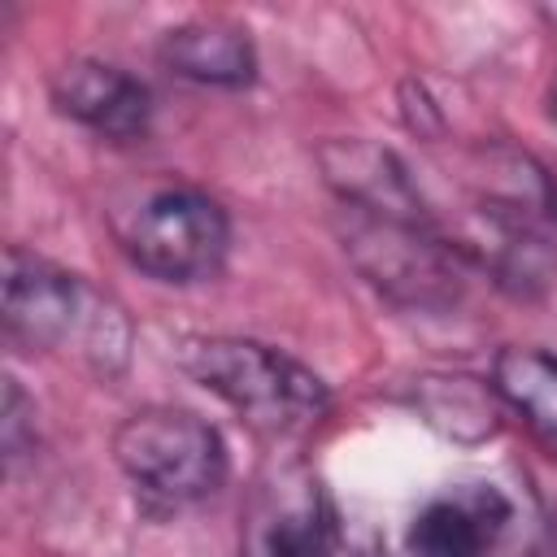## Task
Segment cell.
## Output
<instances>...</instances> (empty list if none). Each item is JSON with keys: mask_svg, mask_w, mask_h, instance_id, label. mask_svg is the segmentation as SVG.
Masks as SVG:
<instances>
[{"mask_svg": "<svg viewBox=\"0 0 557 557\" xmlns=\"http://www.w3.org/2000/svg\"><path fill=\"white\" fill-rule=\"evenodd\" d=\"M4 331L26 348L96 374H117L131 357V322L122 305L83 274L26 248L4 252Z\"/></svg>", "mask_w": 557, "mask_h": 557, "instance_id": "cell-1", "label": "cell"}, {"mask_svg": "<svg viewBox=\"0 0 557 557\" xmlns=\"http://www.w3.org/2000/svg\"><path fill=\"white\" fill-rule=\"evenodd\" d=\"M178 366L222 396L252 431L261 435H300L309 431L331 396L326 383L283 348L244 335H191L178 344Z\"/></svg>", "mask_w": 557, "mask_h": 557, "instance_id": "cell-2", "label": "cell"}, {"mask_svg": "<svg viewBox=\"0 0 557 557\" xmlns=\"http://www.w3.org/2000/svg\"><path fill=\"white\" fill-rule=\"evenodd\" d=\"M109 226L126 261L161 283H200L222 270L231 248L226 209L178 178L148 183L113 205Z\"/></svg>", "mask_w": 557, "mask_h": 557, "instance_id": "cell-3", "label": "cell"}, {"mask_svg": "<svg viewBox=\"0 0 557 557\" xmlns=\"http://www.w3.org/2000/svg\"><path fill=\"white\" fill-rule=\"evenodd\" d=\"M113 457L122 474L152 500L191 505L226 483V444L191 409L148 405L117 422Z\"/></svg>", "mask_w": 557, "mask_h": 557, "instance_id": "cell-4", "label": "cell"}, {"mask_svg": "<svg viewBox=\"0 0 557 557\" xmlns=\"http://www.w3.org/2000/svg\"><path fill=\"white\" fill-rule=\"evenodd\" d=\"M344 213V252L352 265L396 305L409 309H448L461 296V270L457 252L440 235L435 222H405V218H379V213Z\"/></svg>", "mask_w": 557, "mask_h": 557, "instance_id": "cell-5", "label": "cell"}, {"mask_svg": "<svg viewBox=\"0 0 557 557\" xmlns=\"http://www.w3.org/2000/svg\"><path fill=\"white\" fill-rule=\"evenodd\" d=\"M239 557H335L339 553V522L322 479L300 466L283 461L261 470L244 500L239 518Z\"/></svg>", "mask_w": 557, "mask_h": 557, "instance_id": "cell-6", "label": "cell"}, {"mask_svg": "<svg viewBox=\"0 0 557 557\" xmlns=\"http://www.w3.org/2000/svg\"><path fill=\"white\" fill-rule=\"evenodd\" d=\"M518 531V500L492 483L470 479L435 492L409 522L413 557H505Z\"/></svg>", "mask_w": 557, "mask_h": 557, "instance_id": "cell-7", "label": "cell"}, {"mask_svg": "<svg viewBox=\"0 0 557 557\" xmlns=\"http://www.w3.org/2000/svg\"><path fill=\"white\" fill-rule=\"evenodd\" d=\"M318 165H322V178L335 191L339 209L405 218V222H435V213L422 200V187L405 170V161L370 139H326L318 148Z\"/></svg>", "mask_w": 557, "mask_h": 557, "instance_id": "cell-8", "label": "cell"}, {"mask_svg": "<svg viewBox=\"0 0 557 557\" xmlns=\"http://www.w3.org/2000/svg\"><path fill=\"white\" fill-rule=\"evenodd\" d=\"M52 104L74 117L78 126L104 135V139H139L152 122V96L148 87L100 57H70L48 78Z\"/></svg>", "mask_w": 557, "mask_h": 557, "instance_id": "cell-9", "label": "cell"}, {"mask_svg": "<svg viewBox=\"0 0 557 557\" xmlns=\"http://www.w3.org/2000/svg\"><path fill=\"white\" fill-rule=\"evenodd\" d=\"M157 52L165 70L205 87H248L257 74V48L248 30L226 17H187L161 35Z\"/></svg>", "mask_w": 557, "mask_h": 557, "instance_id": "cell-10", "label": "cell"}, {"mask_svg": "<svg viewBox=\"0 0 557 557\" xmlns=\"http://www.w3.org/2000/svg\"><path fill=\"white\" fill-rule=\"evenodd\" d=\"M492 392L522 418L531 440L557 457V352L509 344L492 361Z\"/></svg>", "mask_w": 557, "mask_h": 557, "instance_id": "cell-11", "label": "cell"}, {"mask_svg": "<svg viewBox=\"0 0 557 557\" xmlns=\"http://www.w3.org/2000/svg\"><path fill=\"white\" fill-rule=\"evenodd\" d=\"M26 444H35V405L22 396L17 379H4V457H9V466L26 453Z\"/></svg>", "mask_w": 557, "mask_h": 557, "instance_id": "cell-12", "label": "cell"}, {"mask_svg": "<svg viewBox=\"0 0 557 557\" xmlns=\"http://www.w3.org/2000/svg\"><path fill=\"white\" fill-rule=\"evenodd\" d=\"M548 117L557 122V83H553V91H548Z\"/></svg>", "mask_w": 557, "mask_h": 557, "instance_id": "cell-13", "label": "cell"}]
</instances>
